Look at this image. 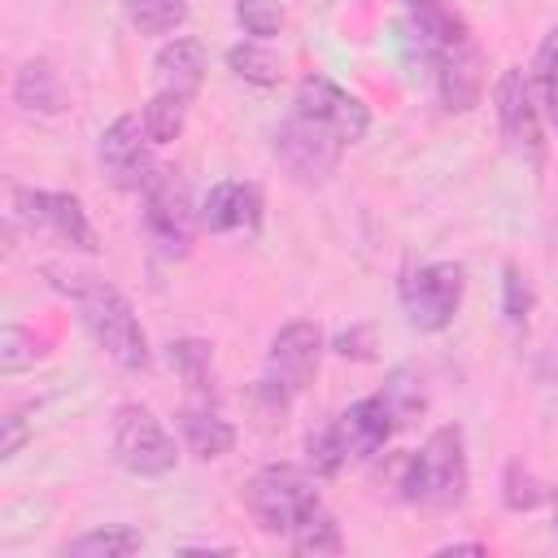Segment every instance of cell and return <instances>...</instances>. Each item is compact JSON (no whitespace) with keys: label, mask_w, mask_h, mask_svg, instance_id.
I'll return each instance as SVG.
<instances>
[{"label":"cell","mask_w":558,"mask_h":558,"mask_svg":"<svg viewBox=\"0 0 558 558\" xmlns=\"http://www.w3.org/2000/svg\"><path fill=\"white\" fill-rule=\"evenodd\" d=\"M48 279L70 296V305L78 310L83 331L96 340V349H105V357H113L122 371H144L153 362L144 323L135 314V305L100 275H65V270H48Z\"/></svg>","instance_id":"6da1fadb"},{"label":"cell","mask_w":558,"mask_h":558,"mask_svg":"<svg viewBox=\"0 0 558 558\" xmlns=\"http://www.w3.org/2000/svg\"><path fill=\"white\" fill-rule=\"evenodd\" d=\"M471 488V462H466V436L462 427L445 423L436 427L401 466L397 493L405 506L414 510H432V514H449L466 501Z\"/></svg>","instance_id":"7a4b0ae2"},{"label":"cell","mask_w":558,"mask_h":558,"mask_svg":"<svg viewBox=\"0 0 558 558\" xmlns=\"http://www.w3.org/2000/svg\"><path fill=\"white\" fill-rule=\"evenodd\" d=\"M397 432V418L392 410L375 397H362L353 405H344L336 418H327L318 432L305 436V462L314 475L331 480L340 475L344 466H357V462H371Z\"/></svg>","instance_id":"3957f363"},{"label":"cell","mask_w":558,"mask_h":558,"mask_svg":"<svg viewBox=\"0 0 558 558\" xmlns=\"http://www.w3.org/2000/svg\"><path fill=\"white\" fill-rule=\"evenodd\" d=\"M323 362V327L310 318H292L270 336L266 349V375H262V401H270V410H288L292 397H301Z\"/></svg>","instance_id":"277c9868"},{"label":"cell","mask_w":558,"mask_h":558,"mask_svg":"<svg viewBox=\"0 0 558 558\" xmlns=\"http://www.w3.org/2000/svg\"><path fill=\"white\" fill-rule=\"evenodd\" d=\"M244 506L253 514V523L270 536H288L305 514H314L323 501H318V488L314 480L292 466V462H270L262 471L248 475L244 484Z\"/></svg>","instance_id":"5b68a950"},{"label":"cell","mask_w":558,"mask_h":558,"mask_svg":"<svg viewBox=\"0 0 558 558\" xmlns=\"http://www.w3.org/2000/svg\"><path fill=\"white\" fill-rule=\"evenodd\" d=\"M13 222H22L35 240L74 248V253H96V231L74 192H48V187H13Z\"/></svg>","instance_id":"8992f818"},{"label":"cell","mask_w":558,"mask_h":558,"mask_svg":"<svg viewBox=\"0 0 558 558\" xmlns=\"http://www.w3.org/2000/svg\"><path fill=\"white\" fill-rule=\"evenodd\" d=\"M109 445H113L118 466L131 471V475H144V480L166 475V471H174V462H179L174 436H170L166 423H161L148 405H140V401H122V405L113 410Z\"/></svg>","instance_id":"52a82bcc"},{"label":"cell","mask_w":558,"mask_h":558,"mask_svg":"<svg viewBox=\"0 0 558 558\" xmlns=\"http://www.w3.org/2000/svg\"><path fill=\"white\" fill-rule=\"evenodd\" d=\"M462 296H466V270L462 262H427V266H414L405 279H401V310H405V323L414 331H445L458 310H462Z\"/></svg>","instance_id":"ba28073f"},{"label":"cell","mask_w":558,"mask_h":558,"mask_svg":"<svg viewBox=\"0 0 558 558\" xmlns=\"http://www.w3.org/2000/svg\"><path fill=\"white\" fill-rule=\"evenodd\" d=\"M493 109H497V131L506 140V148L527 161L541 166L545 161V131H541V100L532 87V74L523 65H506L493 83Z\"/></svg>","instance_id":"9c48e42d"},{"label":"cell","mask_w":558,"mask_h":558,"mask_svg":"<svg viewBox=\"0 0 558 558\" xmlns=\"http://www.w3.org/2000/svg\"><path fill=\"white\" fill-rule=\"evenodd\" d=\"M275 161L283 166V174L292 179V183H301V187H323L336 170H340V157H344V140H336L327 126H318V122H310V118H301L296 109H292V118L275 131Z\"/></svg>","instance_id":"30bf717a"},{"label":"cell","mask_w":558,"mask_h":558,"mask_svg":"<svg viewBox=\"0 0 558 558\" xmlns=\"http://www.w3.org/2000/svg\"><path fill=\"white\" fill-rule=\"evenodd\" d=\"M153 140L144 131V118L140 113H118L100 140H96V161L105 170V179L118 187V192H144L153 179H157V161H153Z\"/></svg>","instance_id":"8fae6325"},{"label":"cell","mask_w":558,"mask_h":558,"mask_svg":"<svg viewBox=\"0 0 558 558\" xmlns=\"http://www.w3.org/2000/svg\"><path fill=\"white\" fill-rule=\"evenodd\" d=\"M196 214L187 201L183 179H174V170H157V179L144 187V227L153 235V244L166 257H187L192 253V235H196Z\"/></svg>","instance_id":"7c38bea8"},{"label":"cell","mask_w":558,"mask_h":558,"mask_svg":"<svg viewBox=\"0 0 558 558\" xmlns=\"http://www.w3.org/2000/svg\"><path fill=\"white\" fill-rule=\"evenodd\" d=\"M296 113L327 126L336 140L357 144L371 131V109L362 105V96H353L349 87L323 78V74H305L296 87Z\"/></svg>","instance_id":"4fadbf2b"},{"label":"cell","mask_w":558,"mask_h":558,"mask_svg":"<svg viewBox=\"0 0 558 558\" xmlns=\"http://www.w3.org/2000/svg\"><path fill=\"white\" fill-rule=\"evenodd\" d=\"M432 74H436V96H440L445 113H471L480 105V96H484V57H480L475 39L436 52Z\"/></svg>","instance_id":"5bb4252c"},{"label":"cell","mask_w":558,"mask_h":558,"mask_svg":"<svg viewBox=\"0 0 558 558\" xmlns=\"http://www.w3.org/2000/svg\"><path fill=\"white\" fill-rule=\"evenodd\" d=\"M196 218L214 235H253L262 227V192H257V183L222 179L205 192Z\"/></svg>","instance_id":"9a60e30c"},{"label":"cell","mask_w":558,"mask_h":558,"mask_svg":"<svg viewBox=\"0 0 558 558\" xmlns=\"http://www.w3.org/2000/svg\"><path fill=\"white\" fill-rule=\"evenodd\" d=\"M405 9V39L418 48L423 61H436V52L445 48H458L471 39V26L466 17L449 4V0H401Z\"/></svg>","instance_id":"2e32d148"},{"label":"cell","mask_w":558,"mask_h":558,"mask_svg":"<svg viewBox=\"0 0 558 558\" xmlns=\"http://www.w3.org/2000/svg\"><path fill=\"white\" fill-rule=\"evenodd\" d=\"M153 70H157V87L161 92L196 100V92L205 83V48H201V39H192V35L166 39L157 48V57H153Z\"/></svg>","instance_id":"e0dca14e"},{"label":"cell","mask_w":558,"mask_h":558,"mask_svg":"<svg viewBox=\"0 0 558 558\" xmlns=\"http://www.w3.org/2000/svg\"><path fill=\"white\" fill-rule=\"evenodd\" d=\"M13 105L22 113H35V118H57L65 113L70 96H65V83L61 74L52 70L48 57H31L17 74H13Z\"/></svg>","instance_id":"ac0fdd59"},{"label":"cell","mask_w":558,"mask_h":558,"mask_svg":"<svg viewBox=\"0 0 558 558\" xmlns=\"http://www.w3.org/2000/svg\"><path fill=\"white\" fill-rule=\"evenodd\" d=\"M174 427H179V440L192 458L201 462H214L222 453L235 449V427L218 414V410H205V405H187L174 414Z\"/></svg>","instance_id":"d6986e66"},{"label":"cell","mask_w":558,"mask_h":558,"mask_svg":"<svg viewBox=\"0 0 558 558\" xmlns=\"http://www.w3.org/2000/svg\"><path fill=\"white\" fill-rule=\"evenodd\" d=\"M140 545H144V536H140L135 527L109 523V527H92V532L65 541L61 554H65V558H126V554H135Z\"/></svg>","instance_id":"ffe728a7"},{"label":"cell","mask_w":558,"mask_h":558,"mask_svg":"<svg viewBox=\"0 0 558 558\" xmlns=\"http://www.w3.org/2000/svg\"><path fill=\"white\" fill-rule=\"evenodd\" d=\"M379 401L392 410L397 427L414 423V418L427 410V388H423V375H418L414 366H392V371H388V379H384V388H379Z\"/></svg>","instance_id":"44dd1931"},{"label":"cell","mask_w":558,"mask_h":558,"mask_svg":"<svg viewBox=\"0 0 558 558\" xmlns=\"http://www.w3.org/2000/svg\"><path fill=\"white\" fill-rule=\"evenodd\" d=\"M126 4V22L140 35H174L187 26L192 4L187 0H122Z\"/></svg>","instance_id":"7402d4cb"},{"label":"cell","mask_w":558,"mask_h":558,"mask_svg":"<svg viewBox=\"0 0 558 558\" xmlns=\"http://www.w3.org/2000/svg\"><path fill=\"white\" fill-rule=\"evenodd\" d=\"M227 65L235 78L244 83H257V87H275L279 83V57L266 48V39H244V44H231L227 48Z\"/></svg>","instance_id":"603a6c76"},{"label":"cell","mask_w":558,"mask_h":558,"mask_svg":"<svg viewBox=\"0 0 558 558\" xmlns=\"http://www.w3.org/2000/svg\"><path fill=\"white\" fill-rule=\"evenodd\" d=\"M187 105H192V100H183V96H174V92H161V87H157V96L140 109L148 140H153V144H170V140H179V135H183V126H187Z\"/></svg>","instance_id":"cb8c5ba5"},{"label":"cell","mask_w":558,"mask_h":558,"mask_svg":"<svg viewBox=\"0 0 558 558\" xmlns=\"http://www.w3.org/2000/svg\"><path fill=\"white\" fill-rule=\"evenodd\" d=\"M532 87L541 100V113L558 126V26H549L536 44V61H532Z\"/></svg>","instance_id":"d4e9b609"},{"label":"cell","mask_w":558,"mask_h":558,"mask_svg":"<svg viewBox=\"0 0 558 558\" xmlns=\"http://www.w3.org/2000/svg\"><path fill=\"white\" fill-rule=\"evenodd\" d=\"M288 545L296 554H340L344 549V536H340V523L318 506L314 514H305L292 532H288Z\"/></svg>","instance_id":"484cf974"},{"label":"cell","mask_w":558,"mask_h":558,"mask_svg":"<svg viewBox=\"0 0 558 558\" xmlns=\"http://www.w3.org/2000/svg\"><path fill=\"white\" fill-rule=\"evenodd\" d=\"M532 305H536V292H532L527 275H523L514 262H506V266H501V314H506V323H510L514 331H523L527 318H532Z\"/></svg>","instance_id":"4316f807"},{"label":"cell","mask_w":558,"mask_h":558,"mask_svg":"<svg viewBox=\"0 0 558 558\" xmlns=\"http://www.w3.org/2000/svg\"><path fill=\"white\" fill-rule=\"evenodd\" d=\"M170 366L187 379V388H209L214 384V349L205 340H174L170 344Z\"/></svg>","instance_id":"83f0119b"},{"label":"cell","mask_w":558,"mask_h":558,"mask_svg":"<svg viewBox=\"0 0 558 558\" xmlns=\"http://www.w3.org/2000/svg\"><path fill=\"white\" fill-rule=\"evenodd\" d=\"M545 497L549 493H545V484L536 480L532 466H523V462H510L506 466V475H501V501H506V510H536Z\"/></svg>","instance_id":"f1b7e54d"},{"label":"cell","mask_w":558,"mask_h":558,"mask_svg":"<svg viewBox=\"0 0 558 558\" xmlns=\"http://www.w3.org/2000/svg\"><path fill=\"white\" fill-rule=\"evenodd\" d=\"M235 22L248 39H275L283 31V0H235Z\"/></svg>","instance_id":"f546056e"},{"label":"cell","mask_w":558,"mask_h":558,"mask_svg":"<svg viewBox=\"0 0 558 558\" xmlns=\"http://www.w3.org/2000/svg\"><path fill=\"white\" fill-rule=\"evenodd\" d=\"M48 349H44V340H35V331H26V327H4V340H0V366L13 375V371H22V366H35L39 357H44Z\"/></svg>","instance_id":"4dcf8cb0"},{"label":"cell","mask_w":558,"mask_h":558,"mask_svg":"<svg viewBox=\"0 0 558 558\" xmlns=\"http://www.w3.org/2000/svg\"><path fill=\"white\" fill-rule=\"evenodd\" d=\"M336 353L340 357H371V327H353L336 340Z\"/></svg>","instance_id":"1f68e13d"},{"label":"cell","mask_w":558,"mask_h":558,"mask_svg":"<svg viewBox=\"0 0 558 558\" xmlns=\"http://www.w3.org/2000/svg\"><path fill=\"white\" fill-rule=\"evenodd\" d=\"M26 436H31L26 418H22V414H9V418H4V445H0V458H13V453L26 445Z\"/></svg>","instance_id":"d6a6232c"},{"label":"cell","mask_w":558,"mask_h":558,"mask_svg":"<svg viewBox=\"0 0 558 558\" xmlns=\"http://www.w3.org/2000/svg\"><path fill=\"white\" fill-rule=\"evenodd\" d=\"M541 371H545L549 379H558V331H554V340L545 344V357H541Z\"/></svg>","instance_id":"836d02e7"},{"label":"cell","mask_w":558,"mask_h":558,"mask_svg":"<svg viewBox=\"0 0 558 558\" xmlns=\"http://www.w3.org/2000/svg\"><path fill=\"white\" fill-rule=\"evenodd\" d=\"M488 545L484 541H453V545H440V554H484Z\"/></svg>","instance_id":"e575fe53"},{"label":"cell","mask_w":558,"mask_h":558,"mask_svg":"<svg viewBox=\"0 0 558 558\" xmlns=\"http://www.w3.org/2000/svg\"><path fill=\"white\" fill-rule=\"evenodd\" d=\"M554 532H558V506H554Z\"/></svg>","instance_id":"d590c367"}]
</instances>
